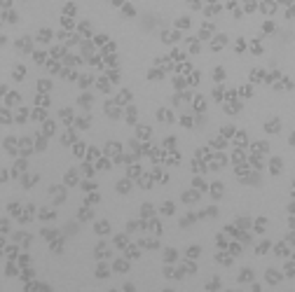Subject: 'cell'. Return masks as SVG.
Segmentation results:
<instances>
[{"label": "cell", "instance_id": "obj_1", "mask_svg": "<svg viewBox=\"0 0 295 292\" xmlns=\"http://www.w3.org/2000/svg\"><path fill=\"white\" fill-rule=\"evenodd\" d=\"M112 271H115V273H126V271H129V257H117L115 262H112Z\"/></svg>", "mask_w": 295, "mask_h": 292}, {"label": "cell", "instance_id": "obj_2", "mask_svg": "<svg viewBox=\"0 0 295 292\" xmlns=\"http://www.w3.org/2000/svg\"><path fill=\"white\" fill-rule=\"evenodd\" d=\"M94 255H96V260H105V257H110V248H108V245L101 241V243H96Z\"/></svg>", "mask_w": 295, "mask_h": 292}, {"label": "cell", "instance_id": "obj_3", "mask_svg": "<svg viewBox=\"0 0 295 292\" xmlns=\"http://www.w3.org/2000/svg\"><path fill=\"white\" fill-rule=\"evenodd\" d=\"M265 278H267V283H272V285H279V283H281V271L267 269V271H265Z\"/></svg>", "mask_w": 295, "mask_h": 292}, {"label": "cell", "instance_id": "obj_4", "mask_svg": "<svg viewBox=\"0 0 295 292\" xmlns=\"http://www.w3.org/2000/svg\"><path fill=\"white\" fill-rule=\"evenodd\" d=\"M216 260H218V264L230 266L232 262H234V255H232V252H225V250H222V252H218V255H216Z\"/></svg>", "mask_w": 295, "mask_h": 292}, {"label": "cell", "instance_id": "obj_5", "mask_svg": "<svg viewBox=\"0 0 295 292\" xmlns=\"http://www.w3.org/2000/svg\"><path fill=\"white\" fill-rule=\"evenodd\" d=\"M24 290H26V292H49L52 287H49V285H42V283H31V285L26 283V285H24Z\"/></svg>", "mask_w": 295, "mask_h": 292}, {"label": "cell", "instance_id": "obj_6", "mask_svg": "<svg viewBox=\"0 0 295 292\" xmlns=\"http://www.w3.org/2000/svg\"><path fill=\"white\" fill-rule=\"evenodd\" d=\"M94 273H96V278H108V276H110V266H108V264H101V262H99Z\"/></svg>", "mask_w": 295, "mask_h": 292}, {"label": "cell", "instance_id": "obj_7", "mask_svg": "<svg viewBox=\"0 0 295 292\" xmlns=\"http://www.w3.org/2000/svg\"><path fill=\"white\" fill-rule=\"evenodd\" d=\"M164 262H166V264H174V262H178V252H176L174 248H166V250H164Z\"/></svg>", "mask_w": 295, "mask_h": 292}, {"label": "cell", "instance_id": "obj_8", "mask_svg": "<svg viewBox=\"0 0 295 292\" xmlns=\"http://www.w3.org/2000/svg\"><path fill=\"white\" fill-rule=\"evenodd\" d=\"M180 269H183L185 273H195V271H197V266H195V262H192V260L187 257V260H183V262H180Z\"/></svg>", "mask_w": 295, "mask_h": 292}, {"label": "cell", "instance_id": "obj_9", "mask_svg": "<svg viewBox=\"0 0 295 292\" xmlns=\"http://www.w3.org/2000/svg\"><path fill=\"white\" fill-rule=\"evenodd\" d=\"M220 278H211V281L209 283H206V285H204V290L206 292H216V290H220Z\"/></svg>", "mask_w": 295, "mask_h": 292}, {"label": "cell", "instance_id": "obj_10", "mask_svg": "<svg viewBox=\"0 0 295 292\" xmlns=\"http://www.w3.org/2000/svg\"><path fill=\"white\" fill-rule=\"evenodd\" d=\"M253 281V271L251 269H241L239 271V283H251Z\"/></svg>", "mask_w": 295, "mask_h": 292}, {"label": "cell", "instance_id": "obj_11", "mask_svg": "<svg viewBox=\"0 0 295 292\" xmlns=\"http://www.w3.org/2000/svg\"><path fill=\"white\" fill-rule=\"evenodd\" d=\"M126 257H129V260H138V257H141L138 245H126Z\"/></svg>", "mask_w": 295, "mask_h": 292}, {"label": "cell", "instance_id": "obj_12", "mask_svg": "<svg viewBox=\"0 0 295 292\" xmlns=\"http://www.w3.org/2000/svg\"><path fill=\"white\" fill-rule=\"evenodd\" d=\"M138 245H141V248H148V250H155V248H157V241H155V239H141V241H138Z\"/></svg>", "mask_w": 295, "mask_h": 292}, {"label": "cell", "instance_id": "obj_13", "mask_svg": "<svg viewBox=\"0 0 295 292\" xmlns=\"http://www.w3.org/2000/svg\"><path fill=\"white\" fill-rule=\"evenodd\" d=\"M199 252H201V248H199V245H190V248L185 250V255H187L190 260H197V257H199Z\"/></svg>", "mask_w": 295, "mask_h": 292}, {"label": "cell", "instance_id": "obj_14", "mask_svg": "<svg viewBox=\"0 0 295 292\" xmlns=\"http://www.w3.org/2000/svg\"><path fill=\"white\" fill-rule=\"evenodd\" d=\"M94 229H96V234H108V231H110V224L101 220V222H96V224H94Z\"/></svg>", "mask_w": 295, "mask_h": 292}, {"label": "cell", "instance_id": "obj_15", "mask_svg": "<svg viewBox=\"0 0 295 292\" xmlns=\"http://www.w3.org/2000/svg\"><path fill=\"white\" fill-rule=\"evenodd\" d=\"M115 245H117V248H126V245H129L126 234H117V236H115Z\"/></svg>", "mask_w": 295, "mask_h": 292}, {"label": "cell", "instance_id": "obj_16", "mask_svg": "<svg viewBox=\"0 0 295 292\" xmlns=\"http://www.w3.org/2000/svg\"><path fill=\"white\" fill-rule=\"evenodd\" d=\"M21 278H24V281H33V278H35V271H33L31 266H24V271H21Z\"/></svg>", "mask_w": 295, "mask_h": 292}, {"label": "cell", "instance_id": "obj_17", "mask_svg": "<svg viewBox=\"0 0 295 292\" xmlns=\"http://www.w3.org/2000/svg\"><path fill=\"white\" fill-rule=\"evenodd\" d=\"M274 252H276V255H279V257L288 255V248H286V243H284V241H281V243H276V245H274Z\"/></svg>", "mask_w": 295, "mask_h": 292}, {"label": "cell", "instance_id": "obj_18", "mask_svg": "<svg viewBox=\"0 0 295 292\" xmlns=\"http://www.w3.org/2000/svg\"><path fill=\"white\" fill-rule=\"evenodd\" d=\"M16 47H19L21 52H31V40H26V37H21L19 42H16Z\"/></svg>", "mask_w": 295, "mask_h": 292}, {"label": "cell", "instance_id": "obj_19", "mask_svg": "<svg viewBox=\"0 0 295 292\" xmlns=\"http://www.w3.org/2000/svg\"><path fill=\"white\" fill-rule=\"evenodd\" d=\"M265 129H267V131H272V133H274V131H279V119H276V117H274V119H269Z\"/></svg>", "mask_w": 295, "mask_h": 292}, {"label": "cell", "instance_id": "obj_20", "mask_svg": "<svg viewBox=\"0 0 295 292\" xmlns=\"http://www.w3.org/2000/svg\"><path fill=\"white\" fill-rule=\"evenodd\" d=\"M52 197H54V201H63V192H61V187H52Z\"/></svg>", "mask_w": 295, "mask_h": 292}, {"label": "cell", "instance_id": "obj_21", "mask_svg": "<svg viewBox=\"0 0 295 292\" xmlns=\"http://www.w3.org/2000/svg\"><path fill=\"white\" fill-rule=\"evenodd\" d=\"M265 229H267V220L260 218L258 222H255V231H258V234H265Z\"/></svg>", "mask_w": 295, "mask_h": 292}, {"label": "cell", "instance_id": "obj_22", "mask_svg": "<svg viewBox=\"0 0 295 292\" xmlns=\"http://www.w3.org/2000/svg\"><path fill=\"white\" fill-rule=\"evenodd\" d=\"M267 250H269V241H262V243H258V248H255V252H258V255H265Z\"/></svg>", "mask_w": 295, "mask_h": 292}, {"label": "cell", "instance_id": "obj_23", "mask_svg": "<svg viewBox=\"0 0 295 292\" xmlns=\"http://www.w3.org/2000/svg\"><path fill=\"white\" fill-rule=\"evenodd\" d=\"M73 140H75V133H73V131H66V133H63V145H70Z\"/></svg>", "mask_w": 295, "mask_h": 292}, {"label": "cell", "instance_id": "obj_24", "mask_svg": "<svg viewBox=\"0 0 295 292\" xmlns=\"http://www.w3.org/2000/svg\"><path fill=\"white\" fill-rule=\"evenodd\" d=\"M272 173H281V159H272Z\"/></svg>", "mask_w": 295, "mask_h": 292}, {"label": "cell", "instance_id": "obj_25", "mask_svg": "<svg viewBox=\"0 0 295 292\" xmlns=\"http://www.w3.org/2000/svg\"><path fill=\"white\" fill-rule=\"evenodd\" d=\"M80 105H84V108H89V103H91V96L89 94H84V96H80Z\"/></svg>", "mask_w": 295, "mask_h": 292}, {"label": "cell", "instance_id": "obj_26", "mask_svg": "<svg viewBox=\"0 0 295 292\" xmlns=\"http://www.w3.org/2000/svg\"><path fill=\"white\" fill-rule=\"evenodd\" d=\"M75 182H77V175H75V171H70L66 175V185H75Z\"/></svg>", "mask_w": 295, "mask_h": 292}, {"label": "cell", "instance_id": "obj_27", "mask_svg": "<svg viewBox=\"0 0 295 292\" xmlns=\"http://www.w3.org/2000/svg\"><path fill=\"white\" fill-rule=\"evenodd\" d=\"M80 220H91V210L89 208H80Z\"/></svg>", "mask_w": 295, "mask_h": 292}, {"label": "cell", "instance_id": "obj_28", "mask_svg": "<svg viewBox=\"0 0 295 292\" xmlns=\"http://www.w3.org/2000/svg\"><path fill=\"white\" fill-rule=\"evenodd\" d=\"M162 213H164V215H171V213H174V203H171V201H166V203L162 206Z\"/></svg>", "mask_w": 295, "mask_h": 292}, {"label": "cell", "instance_id": "obj_29", "mask_svg": "<svg viewBox=\"0 0 295 292\" xmlns=\"http://www.w3.org/2000/svg\"><path fill=\"white\" fill-rule=\"evenodd\" d=\"M19 264H21V269H24V266H31V255H21Z\"/></svg>", "mask_w": 295, "mask_h": 292}, {"label": "cell", "instance_id": "obj_30", "mask_svg": "<svg viewBox=\"0 0 295 292\" xmlns=\"http://www.w3.org/2000/svg\"><path fill=\"white\" fill-rule=\"evenodd\" d=\"M40 218L42 220H54V210H47V208H45V210H40Z\"/></svg>", "mask_w": 295, "mask_h": 292}, {"label": "cell", "instance_id": "obj_31", "mask_svg": "<svg viewBox=\"0 0 295 292\" xmlns=\"http://www.w3.org/2000/svg\"><path fill=\"white\" fill-rule=\"evenodd\" d=\"M284 271L288 273V276H295V262H288V264L284 266Z\"/></svg>", "mask_w": 295, "mask_h": 292}, {"label": "cell", "instance_id": "obj_32", "mask_svg": "<svg viewBox=\"0 0 295 292\" xmlns=\"http://www.w3.org/2000/svg\"><path fill=\"white\" fill-rule=\"evenodd\" d=\"M63 250V241H52V252H61Z\"/></svg>", "mask_w": 295, "mask_h": 292}, {"label": "cell", "instance_id": "obj_33", "mask_svg": "<svg viewBox=\"0 0 295 292\" xmlns=\"http://www.w3.org/2000/svg\"><path fill=\"white\" fill-rule=\"evenodd\" d=\"M42 236H45L47 241H52L54 236H56V231H54V229H42Z\"/></svg>", "mask_w": 295, "mask_h": 292}, {"label": "cell", "instance_id": "obj_34", "mask_svg": "<svg viewBox=\"0 0 295 292\" xmlns=\"http://www.w3.org/2000/svg\"><path fill=\"white\" fill-rule=\"evenodd\" d=\"M211 194H213V197H220V194H222V185H213V187H211Z\"/></svg>", "mask_w": 295, "mask_h": 292}, {"label": "cell", "instance_id": "obj_35", "mask_svg": "<svg viewBox=\"0 0 295 292\" xmlns=\"http://www.w3.org/2000/svg\"><path fill=\"white\" fill-rule=\"evenodd\" d=\"M19 266H21V264H14V262H12V264L7 266V273H10V276H16V271H19Z\"/></svg>", "mask_w": 295, "mask_h": 292}, {"label": "cell", "instance_id": "obj_36", "mask_svg": "<svg viewBox=\"0 0 295 292\" xmlns=\"http://www.w3.org/2000/svg\"><path fill=\"white\" fill-rule=\"evenodd\" d=\"M211 31H213V28H211V23H204V26H201V37H209Z\"/></svg>", "mask_w": 295, "mask_h": 292}, {"label": "cell", "instance_id": "obj_37", "mask_svg": "<svg viewBox=\"0 0 295 292\" xmlns=\"http://www.w3.org/2000/svg\"><path fill=\"white\" fill-rule=\"evenodd\" d=\"M129 187H131V185H129V182H126V180L117 182V189H120V192H129Z\"/></svg>", "mask_w": 295, "mask_h": 292}, {"label": "cell", "instance_id": "obj_38", "mask_svg": "<svg viewBox=\"0 0 295 292\" xmlns=\"http://www.w3.org/2000/svg\"><path fill=\"white\" fill-rule=\"evenodd\" d=\"M262 12H265V14H272V12H274V5H272V2H262Z\"/></svg>", "mask_w": 295, "mask_h": 292}, {"label": "cell", "instance_id": "obj_39", "mask_svg": "<svg viewBox=\"0 0 295 292\" xmlns=\"http://www.w3.org/2000/svg\"><path fill=\"white\" fill-rule=\"evenodd\" d=\"M183 199H185V201H187V203H192V201H195V192H185V194H183Z\"/></svg>", "mask_w": 295, "mask_h": 292}, {"label": "cell", "instance_id": "obj_40", "mask_svg": "<svg viewBox=\"0 0 295 292\" xmlns=\"http://www.w3.org/2000/svg\"><path fill=\"white\" fill-rule=\"evenodd\" d=\"M230 252H232V255H239V252H241V245H239V243H232V245H230Z\"/></svg>", "mask_w": 295, "mask_h": 292}, {"label": "cell", "instance_id": "obj_41", "mask_svg": "<svg viewBox=\"0 0 295 292\" xmlns=\"http://www.w3.org/2000/svg\"><path fill=\"white\" fill-rule=\"evenodd\" d=\"M138 136L148 138V136H150V129H148V126H138Z\"/></svg>", "mask_w": 295, "mask_h": 292}, {"label": "cell", "instance_id": "obj_42", "mask_svg": "<svg viewBox=\"0 0 295 292\" xmlns=\"http://www.w3.org/2000/svg\"><path fill=\"white\" fill-rule=\"evenodd\" d=\"M117 98H120V103H124V101H129V98H131V94H129V91H122Z\"/></svg>", "mask_w": 295, "mask_h": 292}, {"label": "cell", "instance_id": "obj_43", "mask_svg": "<svg viewBox=\"0 0 295 292\" xmlns=\"http://www.w3.org/2000/svg\"><path fill=\"white\" fill-rule=\"evenodd\" d=\"M35 175H31V178H26V180H24V187H31V185H35Z\"/></svg>", "mask_w": 295, "mask_h": 292}, {"label": "cell", "instance_id": "obj_44", "mask_svg": "<svg viewBox=\"0 0 295 292\" xmlns=\"http://www.w3.org/2000/svg\"><path fill=\"white\" fill-rule=\"evenodd\" d=\"M251 52L260 54V52H262V44H260V42H253V44H251Z\"/></svg>", "mask_w": 295, "mask_h": 292}, {"label": "cell", "instance_id": "obj_45", "mask_svg": "<svg viewBox=\"0 0 295 292\" xmlns=\"http://www.w3.org/2000/svg\"><path fill=\"white\" fill-rule=\"evenodd\" d=\"M70 117H73V112H70V110H61V119H66V122H70Z\"/></svg>", "mask_w": 295, "mask_h": 292}, {"label": "cell", "instance_id": "obj_46", "mask_svg": "<svg viewBox=\"0 0 295 292\" xmlns=\"http://www.w3.org/2000/svg\"><path fill=\"white\" fill-rule=\"evenodd\" d=\"M5 252H7V255H10V257H12V260H14V257H16V245H10V248H7Z\"/></svg>", "mask_w": 295, "mask_h": 292}, {"label": "cell", "instance_id": "obj_47", "mask_svg": "<svg viewBox=\"0 0 295 292\" xmlns=\"http://www.w3.org/2000/svg\"><path fill=\"white\" fill-rule=\"evenodd\" d=\"M77 126H80V129H82V126L87 129V126H89V117H84V119H77Z\"/></svg>", "mask_w": 295, "mask_h": 292}, {"label": "cell", "instance_id": "obj_48", "mask_svg": "<svg viewBox=\"0 0 295 292\" xmlns=\"http://www.w3.org/2000/svg\"><path fill=\"white\" fill-rule=\"evenodd\" d=\"M244 5H246V10L251 12V10H255V0H244Z\"/></svg>", "mask_w": 295, "mask_h": 292}, {"label": "cell", "instance_id": "obj_49", "mask_svg": "<svg viewBox=\"0 0 295 292\" xmlns=\"http://www.w3.org/2000/svg\"><path fill=\"white\" fill-rule=\"evenodd\" d=\"M222 44H225V37H218V40H213V49H216V47H222Z\"/></svg>", "mask_w": 295, "mask_h": 292}, {"label": "cell", "instance_id": "obj_50", "mask_svg": "<svg viewBox=\"0 0 295 292\" xmlns=\"http://www.w3.org/2000/svg\"><path fill=\"white\" fill-rule=\"evenodd\" d=\"M195 108H197V110H201V108H204V98H201V96H197V101H195Z\"/></svg>", "mask_w": 295, "mask_h": 292}, {"label": "cell", "instance_id": "obj_51", "mask_svg": "<svg viewBox=\"0 0 295 292\" xmlns=\"http://www.w3.org/2000/svg\"><path fill=\"white\" fill-rule=\"evenodd\" d=\"M218 245H220V248H225V245H227V239H225V234H220V236H218Z\"/></svg>", "mask_w": 295, "mask_h": 292}, {"label": "cell", "instance_id": "obj_52", "mask_svg": "<svg viewBox=\"0 0 295 292\" xmlns=\"http://www.w3.org/2000/svg\"><path fill=\"white\" fill-rule=\"evenodd\" d=\"M187 47H190V52H199V44H197L195 40H190V44H187Z\"/></svg>", "mask_w": 295, "mask_h": 292}, {"label": "cell", "instance_id": "obj_53", "mask_svg": "<svg viewBox=\"0 0 295 292\" xmlns=\"http://www.w3.org/2000/svg\"><path fill=\"white\" fill-rule=\"evenodd\" d=\"M14 77H16V80H21V77H24V68H21V66L14 70Z\"/></svg>", "mask_w": 295, "mask_h": 292}, {"label": "cell", "instance_id": "obj_54", "mask_svg": "<svg viewBox=\"0 0 295 292\" xmlns=\"http://www.w3.org/2000/svg\"><path fill=\"white\" fill-rule=\"evenodd\" d=\"M222 75H225V73H222L220 68H218V70H213V77H216V80H222Z\"/></svg>", "mask_w": 295, "mask_h": 292}, {"label": "cell", "instance_id": "obj_55", "mask_svg": "<svg viewBox=\"0 0 295 292\" xmlns=\"http://www.w3.org/2000/svg\"><path fill=\"white\" fill-rule=\"evenodd\" d=\"M49 37H52V33H49V31H42L40 33V40H49Z\"/></svg>", "mask_w": 295, "mask_h": 292}, {"label": "cell", "instance_id": "obj_56", "mask_svg": "<svg viewBox=\"0 0 295 292\" xmlns=\"http://www.w3.org/2000/svg\"><path fill=\"white\" fill-rule=\"evenodd\" d=\"M195 189H204V182H201L199 178H195Z\"/></svg>", "mask_w": 295, "mask_h": 292}, {"label": "cell", "instance_id": "obj_57", "mask_svg": "<svg viewBox=\"0 0 295 292\" xmlns=\"http://www.w3.org/2000/svg\"><path fill=\"white\" fill-rule=\"evenodd\" d=\"M178 26H180V28H187V26H190V19H180Z\"/></svg>", "mask_w": 295, "mask_h": 292}, {"label": "cell", "instance_id": "obj_58", "mask_svg": "<svg viewBox=\"0 0 295 292\" xmlns=\"http://www.w3.org/2000/svg\"><path fill=\"white\" fill-rule=\"evenodd\" d=\"M52 131H54V124L47 122V124H45V133H52Z\"/></svg>", "mask_w": 295, "mask_h": 292}, {"label": "cell", "instance_id": "obj_59", "mask_svg": "<svg viewBox=\"0 0 295 292\" xmlns=\"http://www.w3.org/2000/svg\"><path fill=\"white\" fill-rule=\"evenodd\" d=\"M152 231H155V234H162V224H157V222H152Z\"/></svg>", "mask_w": 295, "mask_h": 292}, {"label": "cell", "instance_id": "obj_60", "mask_svg": "<svg viewBox=\"0 0 295 292\" xmlns=\"http://www.w3.org/2000/svg\"><path fill=\"white\" fill-rule=\"evenodd\" d=\"M251 290H253V292H260V290H262V285H258V283H251Z\"/></svg>", "mask_w": 295, "mask_h": 292}, {"label": "cell", "instance_id": "obj_61", "mask_svg": "<svg viewBox=\"0 0 295 292\" xmlns=\"http://www.w3.org/2000/svg\"><path fill=\"white\" fill-rule=\"evenodd\" d=\"M124 14H126V16H131V14H134V7H131V5H126V7H124Z\"/></svg>", "mask_w": 295, "mask_h": 292}, {"label": "cell", "instance_id": "obj_62", "mask_svg": "<svg viewBox=\"0 0 295 292\" xmlns=\"http://www.w3.org/2000/svg\"><path fill=\"white\" fill-rule=\"evenodd\" d=\"M272 31H274V23L267 21V23H265V33H272Z\"/></svg>", "mask_w": 295, "mask_h": 292}, {"label": "cell", "instance_id": "obj_63", "mask_svg": "<svg viewBox=\"0 0 295 292\" xmlns=\"http://www.w3.org/2000/svg\"><path fill=\"white\" fill-rule=\"evenodd\" d=\"M45 89H49V82L42 80V82H40V91H45Z\"/></svg>", "mask_w": 295, "mask_h": 292}]
</instances>
